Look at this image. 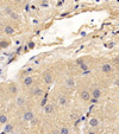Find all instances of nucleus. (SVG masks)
<instances>
[{"instance_id":"f257e3e1","label":"nucleus","mask_w":119,"mask_h":134,"mask_svg":"<svg viewBox=\"0 0 119 134\" xmlns=\"http://www.w3.org/2000/svg\"><path fill=\"white\" fill-rule=\"evenodd\" d=\"M43 80H44V82L46 83V84H50V83L52 82V80H54L52 74H51V72H49V71L44 72V74H43Z\"/></svg>"},{"instance_id":"f03ea898","label":"nucleus","mask_w":119,"mask_h":134,"mask_svg":"<svg viewBox=\"0 0 119 134\" xmlns=\"http://www.w3.org/2000/svg\"><path fill=\"white\" fill-rule=\"evenodd\" d=\"M44 112L45 114H52L55 112V106L51 105V103H46L44 106Z\"/></svg>"},{"instance_id":"7ed1b4c3","label":"nucleus","mask_w":119,"mask_h":134,"mask_svg":"<svg viewBox=\"0 0 119 134\" xmlns=\"http://www.w3.org/2000/svg\"><path fill=\"white\" fill-rule=\"evenodd\" d=\"M80 97L83 100V101H89L90 100V93L89 92H87V90H82L81 93H80Z\"/></svg>"},{"instance_id":"20e7f679","label":"nucleus","mask_w":119,"mask_h":134,"mask_svg":"<svg viewBox=\"0 0 119 134\" xmlns=\"http://www.w3.org/2000/svg\"><path fill=\"white\" fill-rule=\"evenodd\" d=\"M23 119H24L25 121H32L33 119H35V114H33V112H26V113H24Z\"/></svg>"},{"instance_id":"39448f33","label":"nucleus","mask_w":119,"mask_h":134,"mask_svg":"<svg viewBox=\"0 0 119 134\" xmlns=\"http://www.w3.org/2000/svg\"><path fill=\"white\" fill-rule=\"evenodd\" d=\"M90 96L93 97V99H100V96H101V90L99 89V88H94L93 90H92V94H90Z\"/></svg>"},{"instance_id":"423d86ee","label":"nucleus","mask_w":119,"mask_h":134,"mask_svg":"<svg viewBox=\"0 0 119 134\" xmlns=\"http://www.w3.org/2000/svg\"><path fill=\"white\" fill-rule=\"evenodd\" d=\"M57 102H59L60 106H67L68 100H67V97H66L64 95H60L59 99H57Z\"/></svg>"},{"instance_id":"0eeeda50","label":"nucleus","mask_w":119,"mask_h":134,"mask_svg":"<svg viewBox=\"0 0 119 134\" xmlns=\"http://www.w3.org/2000/svg\"><path fill=\"white\" fill-rule=\"evenodd\" d=\"M99 123H100V121H99V119H97V118L89 119V126L93 127V128H97V127L99 126Z\"/></svg>"},{"instance_id":"6e6552de","label":"nucleus","mask_w":119,"mask_h":134,"mask_svg":"<svg viewBox=\"0 0 119 134\" xmlns=\"http://www.w3.org/2000/svg\"><path fill=\"white\" fill-rule=\"evenodd\" d=\"M101 70L106 72V74H108V72H111L113 69H112V65L111 64H108V63H106V64H103V67H101Z\"/></svg>"},{"instance_id":"1a4fd4ad","label":"nucleus","mask_w":119,"mask_h":134,"mask_svg":"<svg viewBox=\"0 0 119 134\" xmlns=\"http://www.w3.org/2000/svg\"><path fill=\"white\" fill-rule=\"evenodd\" d=\"M24 84H25L26 87H30L31 84H33V77H32V76H26V77L24 78Z\"/></svg>"},{"instance_id":"9d476101","label":"nucleus","mask_w":119,"mask_h":134,"mask_svg":"<svg viewBox=\"0 0 119 134\" xmlns=\"http://www.w3.org/2000/svg\"><path fill=\"white\" fill-rule=\"evenodd\" d=\"M10 92H11L12 95H17V93H18V87H17L15 83H11V84H10Z\"/></svg>"},{"instance_id":"9b49d317","label":"nucleus","mask_w":119,"mask_h":134,"mask_svg":"<svg viewBox=\"0 0 119 134\" xmlns=\"http://www.w3.org/2000/svg\"><path fill=\"white\" fill-rule=\"evenodd\" d=\"M24 105H25V99H24V96H18V97H17V106L23 107Z\"/></svg>"},{"instance_id":"f8f14e48","label":"nucleus","mask_w":119,"mask_h":134,"mask_svg":"<svg viewBox=\"0 0 119 134\" xmlns=\"http://www.w3.org/2000/svg\"><path fill=\"white\" fill-rule=\"evenodd\" d=\"M4 31H5L6 35H13V33H15V28L12 26H5Z\"/></svg>"},{"instance_id":"ddd939ff","label":"nucleus","mask_w":119,"mask_h":134,"mask_svg":"<svg viewBox=\"0 0 119 134\" xmlns=\"http://www.w3.org/2000/svg\"><path fill=\"white\" fill-rule=\"evenodd\" d=\"M0 123L6 125L7 123V115L6 114H0Z\"/></svg>"},{"instance_id":"4468645a","label":"nucleus","mask_w":119,"mask_h":134,"mask_svg":"<svg viewBox=\"0 0 119 134\" xmlns=\"http://www.w3.org/2000/svg\"><path fill=\"white\" fill-rule=\"evenodd\" d=\"M32 94H33V96H41V95H43V90L36 88L35 90H32Z\"/></svg>"},{"instance_id":"2eb2a0df","label":"nucleus","mask_w":119,"mask_h":134,"mask_svg":"<svg viewBox=\"0 0 119 134\" xmlns=\"http://www.w3.org/2000/svg\"><path fill=\"white\" fill-rule=\"evenodd\" d=\"M66 83H67V87H74V80H73V78H70V77H68V78H67Z\"/></svg>"},{"instance_id":"dca6fc26","label":"nucleus","mask_w":119,"mask_h":134,"mask_svg":"<svg viewBox=\"0 0 119 134\" xmlns=\"http://www.w3.org/2000/svg\"><path fill=\"white\" fill-rule=\"evenodd\" d=\"M60 134H69V129H68L67 127H63V128H61Z\"/></svg>"},{"instance_id":"f3484780","label":"nucleus","mask_w":119,"mask_h":134,"mask_svg":"<svg viewBox=\"0 0 119 134\" xmlns=\"http://www.w3.org/2000/svg\"><path fill=\"white\" fill-rule=\"evenodd\" d=\"M10 131H12V126H11V125H6V127H5V131H4V132L6 133V132H10Z\"/></svg>"},{"instance_id":"a211bd4d","label":"nucleus","mask_w":119,"mask_h":134,"mask_svg":"<svg viewBox=\"0 0 119 134\" xmlns=\"http://www.w3.org/2000/svg\"><path fill=\"white\" fill-rule=\"evenodd\" d=\"M11 17H12V18H15V19H19V15H18L17 13H15V12H12V13H11Z\"/></svg>"},{"instance_id":"6ab92c4d","label":"nucleus","mask_w":119,"mask_h":134,"mask_svg":"<svg viewBox=\"0 0 119 134\" xmlns=\"http://www.w3.org/2000/svg\"><path fill=\"white\" fill-rule=\"evenodd\" d=\"M28 46H29V49H33V48H35V43H33V42H30Z\"/></svg>"},{"instance_id":"aec40b11","label":"nucleus","mask_w":119,"mask_h":134,"mask_svg":"<svg viewBox=\"0 0 119 134\" xmlns=\"http://www.w3.org/2000/svg\"><path fill=\"white\" fill-rule=\"evenodd\" d=\"M7 45H8V43H6V42H1V43H0V46H2V48H4V46H7Z\"/></svg>"},{"instance_id":"412c9836","label":"nucleus","mask_w":119,"mask_h":134,"mask_svg":"<svg viewBox=\"0 0 119 134\" xmlns=\"http://www.w3.org/2000/svg\"><path fill=\"white\" fill-rule=\"evenodd\" d=\"M81 69H82V70H87V69H88V67H87L86 64H81Z\"/></svg>"},{"instance_id":"4be33fe9","label":"nucleus","mask_w":119,"mask_h":134,"mask_svg":"<svg viewBox=\"0 0 119 134\" xmlns=\"http://www.w3.org/2000/svg\"><path fill=\"white\" fill-rule=\"evenodd\" d=\"M75 118H76V114H72L70 115V119H75Z\"/></svg>"},{"instance_id":"5701e85b","label":"nucleus","mask_w":119,"mask_h":134,"mask_svg":"<svg viewBox=\"0 0 119 134\" xmlns=\"http://www.w3.org/2000/svg\"><path fill=\"white\" fill-rule=\"evenodd\" d=\"M116 62H117V63H119V56L117 57V58H116Z\"/></svg>"},{"instance_id":"b1692460","label":"nucleus","mask_w":119,"mask_h":134,"mask_svg":"<svg viewBox=\"0 0 119 134\" xmlns=\"http://www.w3.org/2000/svg\"><path fill=\"white\" fill-rule=\"evenodd\" d=\"M116 84H117V85H119V78L117 81H116Z\"/></svg>"},{"instance_id":"393cba45","label":"nucleus","mask_w":119,"mask_h":134,"mask_svg":"<svg viewBox=\"0 0 119 134\" xmlns=\"http://www.w3.org/2000/svg\"><path fill=\"white\" fill-rule=\"evenodd\" d=\"M1 134H6V133H5V132H2V133H1Z\"/></svg>"},{"instance_id":"a878e982","label":"nucleus","mask_w":119,"mask_h":134,"mask_svg":"<svg viewBox=\"0 0 119 134\" xmlns=\"http://www.w3.org/2000/svg\"><path fill=\"white\" fill-rule=\"evenodd\" d=\"M89 134H95V133H93V132H92V133H89Z\"/></svg>"}]
</instances>
